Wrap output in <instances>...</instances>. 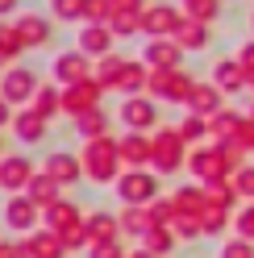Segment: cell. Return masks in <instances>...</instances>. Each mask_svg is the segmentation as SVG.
<instances>
[{"mask_svg": "<svg viewBox=\"0 0 254 258\" xmlns=\"http://www.w3.org/2000/svg\"><path fill=\"white\" fill-rule=\"evenodd\" d=\"M75 134L79 138H104V134H113V117H108L104 108H92V112H84V117H75Z\"/></svg>", "mask_w": 254, "mask_h": 258, "instance_id": "31", "label": "cell"}, {"mask_svg": "<svg viewBox=\"0 0 254 258\" xmlns=\"http://www.w3.org/2000/svg\"><path fill=\"white\" fill-rule=\"evenodd\" d=\"M233 233L246 237V241H254V200H246V204L233 213Z\"/></svg>", "mask_w": 254, "mask_h": 258, "instance_id": "43", "label": "cell"}, {"mask_svg": "<svg viewBox=\"0 0 254 258\" xmlns=\"http://www.w3.org/2000/svg\"><path fill=\"white\" fill-rule=\"evenodd\" d=\"M100 100H104V88L96 84V75L92 79H84V84H71V88H62V117H84V112H92V108H100Z\"/></svg>", "mask_w": 254, "mask_h": 258, "instance_id": "9", "label": "cell"}, {"mask_svg": "<svg viewBox=\"0 0 254 258\" xmlns=\"http://www.w3.org/2000/svg\"><path fill=\"white\" fill-rule=\"evenodd\" d=\"M250 29H254V13H250Z\"/></svg>", "mask_w": 254, "mask_h": 258, "instance_id": "56", "label": "cell"}, {"mask_svg": "<svg viewBox=\"0 0 254 258\" xmlns=\"http://www.w3.org/2000/svg\"><path fill=\"white\" fill-rule=\"evenodd\" d=\"M171 200H175V208L179 213H187V217H200L204 213V183H183V187H175L171 191Z\"/></svg>", "mask_w": 254, "mask_h": 258, "instance_id": "33", "label": "cell"}, {"mask_svg": "<svg viewBox=\"0 0 254 258\" xmlns=\"http://www.w3.org/2000/svg\"><path fill=\"white\" fill-rule=\"evenodd\" d=\"M130 258H154V254H150V250H142V246H138V250H130Z\"/></svg>", "mask_w": 254, "mask_h": 258, "instance_id": "54", "label": "cell"}, {"mask_svg": "<svg viewBox=\"0 0 254 258\" xmlns=\"http://www.w3.org/2000/svg\"><path fill=\"white\" fill-rule=\"evenodd\" d=\"M175 42L183 46L187 54H200V50H209L213 29L204 25V21H196V17H187V13H183V21H179V29H175Z\"/></svg>", "mask_w": 254, "mask_h": 258, "instance_id": "23", "label": "cell"}, {"mask_svg": "<svg viewBox=\"0 0 254 258\" xmlns=\"http://www.w3.org/2000/svg\"><path fill=\"white\" fill-rule=\"evenodd\" d=\"M138 246H142V250H150L154 258H167V254H175V246H179V237L171 233V225H154V229H150L146 237H142Z\"/></svg>", "mask_w": 254, "mask_h": 258, "instance_id": "32", "label": "cell"}, {"mask_svg": "<svg viewBox=\"0 0 254 258\" xmlns=\"http://www.w3.org/2000/svg\"><path fill=\"white\" fill-rule=\"evenodd\" d=\"M29 108H34L38 117L54 121L58 112H62V88H58V84H38V92H34V100H29Z\"/></svg>", "mask_w": 254, "mask_h": 258, "instance_id": "28", "label": "cell"}, {"mask_svg": "<svg viewBox=\"0 0 254 258\" xmlns=\"http://www.w3.org/2000/svg\"><path fill=\"white\" fill-rule=\"evenodd\" d=\"M5 225H9L13 233H21V237H25V233L42 229V208L29 200L25 191H17V196H9V200H5Z\"/></svg>", "mask_w": 254, "mask_h": 258, "instance_id": "10", "label": "cell"}, {"mask_svg": "<svg viewBox=\"0 0 254 258\" xmlns=\"http://www.w3.org/2000/svg\"><path fill=\"white\" fill-rule=\"evenodd\" d=\"M113 5H117V13H142L150 0H113Z\"/></svg>", "mask_w": 254, "mask_h": 258, "instance_id": "50", "label": "cell"}, {"mask_svg": "<svg viewBox=\"0 0 254 258\" xmlns=\"http://www.w3.org/2000/svg\"><path fill=\"white\" fill-rule=\"evenodd\" d=\"M187 171H192L196 183H213V179H229V175H233L225 150H221V142H200V146H192V154H187Z\"/></svg>", "mask_w": 254, "mask_h": 258, "instance_id": "4", "label": "cell"}, {"mask_svg": "<svg viewBox=\"0 0 254 258\" xmlns=\"http://www.w3.org/2000/svg\"><path fill=\"white\" fill-rule=\"evenodd\" d=\"M179 5H187V0H179Z\"/></svg>", "mask_w": 254, "mask_h": 258, "instance_id": "58", "label": "cell"}, {"mask_svg": "<svg viewBox=\"0 0 254 258\" xmlns=\"http://www.w3.org/2000/svg\"><path fill=\"white\" fill-rule=\"evenodd\" d=\"M125 67H130V58H121L117 50L113 54H104V58H96V84L104 88V92H117V84H121V75H125Z\"/></svg>", "mask_w": 254, "mask_h": 258, "instance_id": "27", "label": "cell"}, {"mask_svg": "<svg viewBox=\"0 0 254 258\" xmlns=\"http://www.w3.org/2000/svg\"><path fill=\"white\" fill-rule=\"evenodd\" d=\"M13 117H17V108H13L5 96H0V129H5V125H13Z\"/></svg>", "mask_w": 254, "mask_h": 258, "instance_id": "51", "label": "cell"}, {"mask_svg": "<svg viewBox=\"0 0 254 258\" xmlns=\"http://www.w3.org/2000/svg\"><path fill=\"white\" fill-rule=\"evenodd\" d=\"M21 258H67V246H62V237L54 229H34L21 237Z\"/></svg>", "mask_w": 254, "mask_h": 258, "instance_id": "16", "label": "cell"}, {"mask_svg": "<svg viewBox=\"0 0 254 258\" xmlns=\"http://www.w3.org/2000/svg\"><path fill=\"white\" fill-rule=\"evenodd\" d=\"M229 179H233V187H237V196H242V200H254V163L237 167Z\"/></svg>", "mask_w": 254, "mask_h": 258, "instance_id": "44", "label": "cell"}, {"mask_svg": "<svg viewBox=\"0 0 254 258\" xmlns=\"http://www.w3.org/2000/svg\"><path fill=\"white\" fill-rule=\"evenodd\" d=\"M221 258H254V241H246V237H225V241H221Z\"/></svg>", "mask_w": 254, "mask_h": 258, "instance_id": "46", "label": "cell"}, {"mask_svg": "<svg viewBox=\"0 0 254 258\" xmlns=\"http://www.w3.org/2000/svg\"><path fill=\"white\" fill-rule=\"evenodd\" d=\"M84 217L88 213L75 200H58L50 208H42V225H46V229H54V233H67V229H75V225H84Z\"/></svg>", "mask_w": 254, "mask_h": 258, "instance_id": "21", "label": "cell"}, {"mask_svg": "<svg viewBox=\"0 0 254 258\" xmlns=\"http://www.w3.org/2000/svg\"><path fill=\"white\" fill-rule=\"evenodd\" d=\"M0 258H21V241H5L0 237Z\"/></svg>", "mask_w": 254, "mask_h": 258, "instance_id": "52", "label": "cell"}, {"mask_svg": "<svg viewBox=\"0 0 254 258\" xmlns=\"http://www.w3.org/2000/svg\"><path fill=\"white\" fill-rule=\"evenodd\" d=\"M179 138L187 142V146H200V142H209V117H196V112H187V117L175 125Z\"/></svg>", "mask_w": 254, "mask_h": 258, "instance_id": "36", "label": "cell"}, {"mask_svg": "<svg viewBox=\"0 0 254 258\" xmlns=\"http://www.w3.org/2000/svg\"><path fill=\"white\" fill-rule=\"evenodd\" d=\"M117 117L125 129H134V134H154L158 129V100L154 96H121V108H117Z\"/></svg>", "mask_w": 254, "mask_h": 258, "instance_id": "6", "label": "cell"}, {"mask_svg": "<svg viewBox=\"0 0 254 258\" xmlns=\"http://www.w3.org/2000/svg\"><path fill=\"white\" fill-rule=\"evenodd\" d=\"M62 191H67V187H62L58 179H50V175L38 167V175H34V179H29V187H25V196L34 200L38 208H50V204H58V200H62Z\"/></svg>", "mask_w": 254, "mask_h": 258, "instance_id": "26", "label": "cell"}, {"mask_svg": "<svg viewBox=\"0 0 254 258\" xmlns=\"http://www.w3.org/2000/svg\"><path fill=\"white\" fill-rule=\"evenodd\" d=\"M233 142H237L242 150H250V154H254V117H250V112L242 117V125H237V134H233Z\"/></svg>", "mask_w": 254, "mask_h": 258, "instance_id": "48", "label": "cell"}, {"mask_svg": "<svg viewBox=\"0 0 254 258\" xmlns=\"http://www.w3.org/2000/svg\"><path fill=\"white\" fill-rule=\"evenodd\" d=\"M13 25H17V38L25 42V50H42L54 38V17H42V13H17Z\"/></svg>", "mask_w": 254, "mask_h": 258, "instance_id": "14", "label": "cell"}, {"mask_svg": "<svg viewBox=\"0 0 254 258\" xmlns=\"http://www.w3.org/2000/svg\"><path fill=\"white\" fill-rule=\"evenodd\" d=\"M142 13H146V9H142ZM142 13H113V21H108V25H113V34H117V38L142 34Z\"/></svg>", "mask_w": 254, "mask_h": 258, "instance_id": "41", "label": "cell"}, {"mask_svg": "<svg viewBox=\"0 0 254 258\" xmlns=\"http://www.w3.org/2000/svg\"><path fill=\"white\" fill-rule=\"evenodd\" d=\"M150 146H154V154H150V171H158L163 179L187 171V154H192V146L179 138L175 125H158L154 134H150Z\"/></svg>", "mask_w": 254, "mask_h": 258, "instance_id": "2", "label": "cell"}, {"mask_svg": "<svg viewBox=\"0 0 254 258\" xmlns=\"http://www.w3.org/2000/svg\"><path fill=\"white\" fill-rule=\"evenodd\" d=\"M150 217H154V225H171V221L179 217V208H175L171 196H158V200L150 204Z\"/></svg>", "mask_w": 254, "mask_h": 258, "instance_id": "45", "label": "cell"}, {"mask_svg": "<svg viewBox=\"0 0 254 258\" xmlns=\"http://www.w3.org/2000/svg\"><path fill=\"white\" fill-rule=\"evenodd\" d=\"M171 233H175L179 241H200L204 233H200V217H187V213H179L175 221H171Z\"/></svg>", "mask_w": 254, "mask_h": 258, "instance_id": "42", "label": "cell"}, {"mask_svg": "<svg viewBox=\"0 0 254 258\" xmlns=\"http://www.w3.org/2000/svg\"><path fill=\"white\" fill-rule=\"evenodd\" d=\"M121 233L125 237H146L150 229H154V217H150V204H121Z\"/></svg>", "mask_w": 254, "mask_h": 258, "instance_id": "25", "label": "cell"}, {"mask_svg": "<svg viewBox=\"0 0 254 258\" xmlns=\"http://www.w3.org/2000/svg\"><path fill=\"white\" fill-rule=\"evenodd\" d=\"M250 117H254V104H250Z\"/></svg>", "mask_w": 254, "mask_h": 258, "instance_id": "57", "label": "cell"}, {"mask_svg": "<svg viewBox=\"0 0 254 258\" xmlns=\"http://www.w3.org/2000/svg\"><path fill=\"white\" fill-rule=\"evenodd\" d=\"M204 200H209L213 208H225V213H233V204L242 200V196H237L233 179H213V183H204Z\"/></svg>", "mask_w": 254, "mask_h": 258, "instance_id": "34", "label": "cell"}, {"mask_svg": "<svg viewBox=\"0 0 254 258\" xmlns=\"http://www.w3.org/2000/svg\"><path fill=\"white\" fill-rule=\"evenodd\" d=\"M229 221H233V213H225V208H213V204H204V213H200V233H204V237H225Z\"/></svg>", "mask_w": 254, "mask_h": 258, "instance_id": "35", "label": "cell"}, {"mask_svg": "<svg viewBox=\"0 0 254 258\" xmlns=\"http://www.w3.org/2000/svg\"><path fill=\"white\" fill-rule=\"evenodd\" d=\"M84 229H88V246H100V241H121V217L117 213H104V208H92L84 217Z\"/></svg>", "mask_w": 254, "mask_h": 258, "instance_id": "18", "label": "cell"}, {"mask_svg": "<svg viewBox=\"0 0 254 258\" xmlns=\"http://www.w3.org/2000/svg\"><path fill=\"white\" fill-rule=\"evenodd\" d=\"M21 13V0H0V21L5 17H17Z\"/></svg>", "mask_w": 254, "mask_h": 258, "instance_id": "53", "label": "cell"}, {"mask_svg": "<svg viewBox=\"0 0 254 258\" xmlns=\"http://www.w3.org/2000/svg\"><path fill=\"white\" fill-rule=\"evenodd\" d=\"M9 67H13V58H9L5 50H0V71H9Z\"/></svg>", "mask_w": 254, "mask_h": 258, "instance_id": "55", "label": "cell"}, {"mask_svg": "<svg viewBox=\"0 0 254 258\" xmlns=\"http://www.w3.org/2000/svg\"><path fill=\"white\" fill-rule=\"evenodd\" d=\"M183 21V9L175 5H146V13H142V34L146 38H175V29Z\"/></svg>", "mask_w": 254, "mask_h": 258, "instance_id": "12", "label": "cell"}, {"mask_svg": "<svg viewBox=\"0 0 254 258\" xmlns=\"http://www.w3.org/2000/svg\"><path fill=\"white\" fill-rule=\"evenodd\" d=\"M242 117H246V112H233L229 104L221 112H213V117H209V142H229L237 134V125H242Z\"/></svg>", "mask_w": 254, "mask_h": 258, "instance_id": "29", "label": "cell"}, {"mask_svg": "<svg viewBox=\"0 0 254 258\" xmlns=\"http://www.w3.org/2000/svg\"><path fill=\"white\" fill-rule=\"evenodd\" d=\"M42 171L50 175V179H58L62 187H75L79 179H88L84 175V163H79V154H71V150H50L42 158Z\"/></svg>", "mask_w": 254, "mask_h": 258, "instance_id": "15", "label": "cell"}, {"mask_svg": "<svg viewBox=\"0 0 254 258\" xmlns=\"http://www.w3.org/2000/svg\"><path fill=\"white\" fill-rule=\"evenodd\" d=\"M75 46H79V50H84L88 58H104V54H113L117 34H113V25H79Z\"/></svg>", "mask_w": 254, "mask_h": 258, "instance_id": "19", "label": "cell"}, {"mask_svg": "<svg viewBox=\"0 0 254 258\" xmlns=\"http://www.w3.org/2000/svg\"><path fill=\"white\" fill-rule=\"evenodd\" d=\"M38 175L34 158L25 154H0V191H9V196H17V191L29 187V179Z\"/></svg>", "mask_w": 254, "mask_h": 258, "instance_id": "11", "label": "cell"}, {"mask_svg": "<svg viewBox=\"0 0 254 258\" xmlns=\"http://www.w3.org/2000/svg\"><path fill=\"white\" fill-rule=\"evenodd\" d=\"M117 5L113 0H84V25H108Z\"/></svg>", "mask_w": 254, "mask_h": 258, "instance_id": "38", "label": "cell"}, {"mask_svg": "<svg viewBox=\"0 0 254 258\" xmlns=\"http://www.w3.org/2000/svg\"><path fill=\"white\" fill-rule=\"evenodd\" d=\"M50 17L62 25H84V0H50Z\"/></svg>", "mask_w": 254, "mask_h": 258, "instance_id": "37", "label": "cell"}, {"mask_svg": "<svg viewBox=\"0 0 254 258\" xmlns=\"http://www.w3.org/2000/svg\"><path fill=\"white\" fill-rule=\"evenodd\" d=\"M38 84H42V79L29 71V67H21V62H13L9 71H0V96H5L13 108H25L29 100H34Z\"/></svg>", "mask_w": 254, "mask_h": 258, "instance_id": "8", "label": "cell"}, {"mask_svg": "<svg viewBox=\"0 0 254 258\" xmlns=\"http://www.w3.org/2000/svg\"><path fill=\"white\" fill-rule=\"evenodd\" d=\"M0 50H5L13 62L25 54V42L17 38V25H13V21H0Z\"/></svg>", "mask_w": 254, "mask_h": 258, "instance_id": "40", "label": "cell"}, {"mask_svg": "<svg viewBox=\"0 0 254 258\" xmlns=\"http://www.w3.org/2000/svg\"><path fill=\"white\" fill-rule=\"evenodd\" d=\"M225 108V92H221L213 79H200L196 92H192V100H187V112H196V117H213V112Z\"/></svg>", "mask_w": 254, "mask_h": 258, "instance_id": "24", "label": "cell"}, {"mask_svg": "<svg viewBox=\"0 0 254 258\" xmlns=\"http://www.w3.org/2000/svg\"><path fill=\"white\" fill-rule=\"evenodd\" d=\"M13 134H17V142H21V146H38V142H46V134H50V121H46V117H38V112L34 108H17V117H13Z\"/></svg>", "mask_w": 254, "mask_h": 258, "instance_id": "20", "label": "cell"}, {"mask_svg": "<svg viewBox=\"0 0 254 258\" xmlns=\"http://www.w3.org/2000/svg\"><path fill=\"white\" fill-rule=\"evenodd\" d=\"M92 71H96V58H88L84 50H58L54 62H50V75L58 88H71V84H84V79H92Z\"/></svg>", "mask_w": 254, "mask_h": 258, "instance_id": "7", "label": "cell"}, {"mask_svg": "<svg viewBox=\"0 0 254 258\" xmlns=\"http://www.w3.org/2000/svg\"><path fill=\"white\" fill-rule=\"evenodd\" d=\"M237 62H242V67H246V75H254V38L237 46Z\"/></svg>", "mask_w": 254, "mask_h": 258, "instance_id": "49", "label": "cell"}, {"mask_svg": "<svg viewBox=\"0 0 254 258\" xmlns=\"http://www.w3.org/2000/svg\"><path fill=\"white\" fill-rule=\"evenodd\" d=\"M146 88H150V67H146L142 58H130V67H125L117 92H121V96H142Z\"/></svg>", "mask_w": 254, "mask_h": 258, "instance_id": "30", "label": "cell"}, {"mask_svg": "<svg viewBox=\"0 0 254 258\" xmlns=\"http://www.w3.org/2000/svg\"><path fill=\"white\" fill-rule=\"evenodd\" d=\"M196 84H200V79H196L192 71H183V67L150 71V88H146V96H154L158 104H183V108H187V100H192Z\"/></svg>", "mask_w": 254, "mask_h": 258, "instance_id": "3", "label": "cell"}, {"mask_svg": "<svg viewBox=\"0 0 254 258\" xmlns=\"http://www.w3.org/2000/svg\"><path fill=\"white\" fill-rule=\"evenodd\" d=\"M79 163H84V175L92 183H117L121 179V146H117V138L113 134H104V138H88L84 142V150H79Z\"/></svg>", "mask_w": 254, "mask_h": 258, "instance_id": "1", "label": "cell"}, {"mask_svg": "<svg viewBox=\"0 0 254 258\" xmlns=\"http://www.w3.org/2000/svg\"><path fill=\"white\" fill-rule=\"evenodd\" d=\"M158 179H163V175L150 171V167H142V171H121V179L113 183V191H117L121 204H154L158 196H163V191H158Z\"/></svg>", "mask_w": 254, "mask_h": 258, "instance_id": "5", "label": "cell"}, {"mask_svg": "<svg viewBox=\"0 0 254 258\" xmlns=\"http://www.w3.org/2000/svg\"><path fill=\"white\" fill-rule=\"evenodd\" d=\"M117 146H121V163L125 171H142V167H150V134H134V129H125V134L117 138Z\"/></svg>", "mask_w": 254, "mask_h": 258, "instance_id": "17", "label": "cell"}, {"mask_svg": "<svg viewBox=\"0 0 254 258\" xmlns=\"http://www.w3.org/2000/svg\"><path fill=\"white\" fill-rule=\"evenodd\" d=\"M213 84L221 88V92H225V96H237V92H246V67H242V62H237V54L233 58H217L213 62Z\"/></svg>", "mask_w": 254, "mask_h": 258, "instance_id": "22", "label": "cell"}, {"mask_svg": "<svg viewBox=\"0 0 254 258\" xmlns=\"http://www.w3.org/2000/svg\"><path fill=\"white\" fill-rule=\"evenodd\" d=\"M88 258H130V250L121 241H100V246H88Z\"/></svg>", "mask_w": 254, "mask_h": 258, "instance_id": "47", "label": "cell"}, {"mask_svg": "<svg viewBox=\"0 0 254 258\" xmlns=\"http://www.w3.org/2000/svg\"><path fill=\"white\" fill-rule=\"evenodd\" d=\"M183 13H187V17H196V21H204V25H213L221 17V0H187Z\"/></svg>", "mask_w": 254, "mask_h": 258, "instance_id": "39", "label": "cell"}, {"mask_svg": "<svg viewBox=\"0 0 254 258\" xmlns=\"http://www.w3.org/2000/svg\"><path fill=\"white\" fill-rule=\"evenodd\" d=\"M183 46L175 38H146L142 46V62H146L150 71H171V67H183Z\"/></svg>", "mask_w": 254, "mask_h": 258, "instance_id": "13", "label": "cell"}]
</instances>
